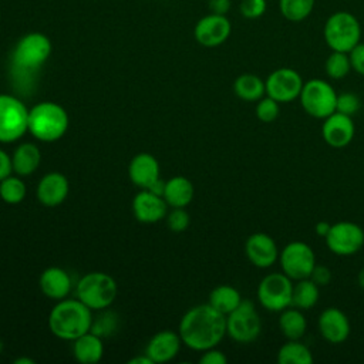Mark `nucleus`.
<instances>
[{"label": "nucleus", "instance_id": "f3484780", "mask_svg": "<svg viewBox=\"0 0 364 364\" xmlns=\"http://www.w3.org/2000/svg\"><path fill=\"white\" fill-rule=\"evenodd\" d=\"M317 327L320 336L330 344L344 343L351 331L348 317L337 307L324 309L318 316Z\"/></svg>", "mask_w": 364, "mask_h": 364}, {"label": "nucleus", "instance_id": "0eeeda50", "mask_svg": "<svg viewBox=\"0 0 364 364\" xmlns=\"http://www.w3.org/2000/svg\"><path fill=\"white\" fill-rule=\"evenodd\" d=\"M337 95L338 94L328 81L311 78L303 84L299 100L307 115L324 119L336 112Z\"/></svg>", "mask_w": 364, "mask_h": 364}, {"label": "nucleus", "instance_id": "39448f33", "mask_svg": "<svg viewBox=\"0 0 364 364\" xmlns=\"http://www.w3.org/2000/svg\"><path fill=\"white\" fill-rule=\"evenodd\" d=\"M75 294L91 310H104L117 299L118 284L108 273L90 272L78 280Z\"/></svg>", "mask_w": 364, "mask_h": 364}, {"label": "nucleus", "instance_id": "72a5a7b5", "mask_svg": "<svg viewBox=\"0 0 364 364\" xmlns=\"http://www.w3.org/2000/svg\"><path fill=\"white\" fill-rule=\"evenodd\" d=\"M255 114L257 119L262 122H273L274 119H277L280 114V102H277L269 95H264L257 101Z\"/></svg>", "mask_w": 364, "mask_h": 364}, {"label": "nucleus", "instance_id": "58836bf2", "mask_svg": "<svg viewBox=\"0 0 364 364\" xmlns=\"http://www.w3.org/2000/svg\"><path fill=\"white\" fill-rule=\"evenodd\" d=\"M199 363L200 364H226L228 357L225 355L223 351L218 350L216 347H212L202 351V355L199 357Z\"/></svg>", "mask_w": 364, "mask_h": 364}, {"label": "nucleus", "instance_id": "a19ab883", "mask_svg": "<svg viewBox=\"0 0 364 364\" xmlns=\"http://www.w3.org/2000/svg\"><path fill=\"white\" fill-rule=\"evenodd\" d=\"M13 172V165H11V156L0 148V181L11 175Z\"/></svg>", "mask_w": 364, "mask_h": 364}, {"label": "nucleus", "instance_id": "f03ea898", "mask_svg": "<svg viewBox=\"0 0 364 364\" xmlns=\"http://www.w3.org/2000/svg\"><path fill=\"white\" fill-rule=\"evenodd\" d=\"M92 310L78 299H63L48 314L50 331L61 340L74 341L91 330Z\"/></svg>", "mask_w": 364, "mask_h": 364}, {"label": "nucleus", "instance_id": "b1692460", "mask_svg": "<svg viewBox=\"0 0 364 364\" xmlns=\"http://www.w3.org/2000/svg\"><path fill=\"white\" fill-rule=\"evenodd\" d=\"M41 164V151L33 142H23L17 145L11 155L13 172L18 176H28L34 173Z\"/></svg>", "mask_w": 364, "mask_h": 364}, {"label": "nucleus", "instance_id": "f704fd0d", "mask_svg": "<svg viewBox=\"0 0 364 364\" xmlns=\"http://www.w3.org/2000/svg\"><path fill=\"white\" fill-rule=\"evenodd\" d=\"M267 10L266 0H242L239 4V13L246 20H257L264 16Z\"/></svg>", "mask_w": 364, "mask_h": 364}, {"label": "nucleus", "instance_id": "bb28decb", "mask_svg": "<svg viewBox=\"0 0 364 364\" xmlns=\"http://www.w3.org/2000/svg\"><path fill=\"white\" fill-rule=\"evenodd\" d=\"M233 92L243 101L257 102L262 97L266 95L264 80L250 73L240 74L233 81Z\"/></svg>", "mask_w": 364, "mask_h": 364}, {"label": "nucleus", "instance_id": "79ce46f5", "mask_svg": "<svg viewBox=\"0 0 364 364\" xmlns=\"http://www.w3.org/2000/svg\"><path fill=\"white\" fill-rule=\"evenodd\" d=\"M210 13L215 14H226L230 10L232 1L230 0H209L208 1Z\"/></svg>", "mask_w": 364, "mask_h": 364}, {"label": "nucleus", "instance_id": "2f4dec72", "mask_svg": "<svg viewBox=\"0 0 364 364\" xmlns=\"http://www.w3.org/2000/svg\"><path fill=\"white\" fill-rule=\"evenodd\" d=\"M27 193V186L21 176L9 175L0 181V199L9 205H17L24 200Z\"/></svg>", "mask_w": 364, "mask_h": 364}, {"label": "nucleus", "instance_id": "7ed1b4c3", "mask_svg": "<svg viewBox=\"0 0 364 364\" xmlns=\"http://www.w3.org/2000/svg\"><path fill=\"white\" fill-rule=\"evenodd\" d=\"M65 108L53 101H43L28 109V132L41 142H55L68 129Z\"/></svg>", "mask_w": 364, "mask_h": 364}, {"label": "nucleus", "instance_id": "ddd939ff", "mask_svg": "<svg viewBox=\"0 0 364 364\" xmlns=\"http://www.w3.org/2000/svg\"><path fill=\"white\" fill-rule=\"evenodd\" d=\"M301 75L290 67H280L272 71L264 80L266 95L272 97L277 102H291L299 98L303 88Z\"/></svg>", "mask_w": 364, "mask_h": 364}, {"label": "nucleus", "instance_id": "6e6552de", "mask_svg": "<svg viewBox=\"0 0 364 364\" xmlns=\"http://www.w3.org/2000/svg\"><path fill=\"white\" fill-rule=\"evenodd\" d=\"M28 132V108L10 94H0V144L18 141Z\"/></svg>", "mask_w": 364, "mask_h": 364}, {"label": "nucleus", "instance_id": "37998d69", "mask_svg": "<svg viewBox=\"0 0 364 364\" xmlns=\"http://www.w3.org/2000/svg\"><path fill=\"white\" fill-rule=\"evenodd\" d=\"M330 228H331V225H330L328 222H326V220H320V222H317V223H316L314 230H316V233H317L318 236L326 237V236H327V233H328V230H330Z\"/></svg>", "mask_w": 364, "mask_h": 364}, {"label": "nucleus", "instance_id": "7c9ffc66", "mask_svg": "<svg viewBox=\"0 0 364 364\" xmlns=\"http://www.w3.org/2000/svg\"><path fill=\"white\" fill-rule=\"evenodd\" d=\"M314 4L316 0H279V11L284 20L300 23L311 14Z\"/></svg>", "mask_w": 364, "mask_h": 364}, {"label": "nucleus", "instance_id": "49530a36", "mask_svg": "<svg viewBox=\"0 0 364 364\" xmlns=\"http://www.w3.org/2000/svg\"><path fill=\"white\" fill-rule=\"evenodd\" d=\"M357 282H358V286L361 289H364V267L358 272V276H357Z\"/></svg>", "mask_w": 364, "mask_h": 364}, {"label": "nucleus", "instance_id": "9d476101", "mask_svg": "<svg viewBox=\"0 0 364 364\" xmlns=\"http://www.w3.org/2000/svg\"><path fill=\"white\" fill-rule=\"evenodd\" d=\"M262 331V320L249 300L242 303L226 316V334L236 343L249 344L255 341Z\"/></svg>", "mask_w": 364, "mask_h": 364}, {"label": "nucleus", "instance_id": "5701e85b", "mask_svg": "<svg viewBox=\"0 0 364 364\" xmlns=\"http://www.w3.org/2000/svg\"><path fill=\"white\" fill-rule=\"evenodd\" d=\"M74 358L81 364H95L104 355L102 338L94 331H87L73 341Z\"/></svg>", "mask_w": 364, "mask_h": 364}, {"label": "nucleus", "instance_id": "f8f14e48", "mask_svg": "<svg viewBox=\"0 0 364 364\" xmlns=\"http://www.w3.org/2000/svg\"><path fill=\"white\" fill-rule=\"evenodd\" d=\"M324 240L331 253L337 256H351L363 247L364 230L354 222L341 220L331 225Z\"/></svg>", "mask_w": 364, "mask_h": 364}, {"label": "nucleus", "instance_id": "c756f323", "mask_svg": "<svg viewBox=\"0 0 364 364\" xmlns=\"http://www.w3.org/2000/svg\"><path fill=\"white\" fill-rule=\"evenodd\" d=\"M311 350L299 340H289L277 351L279 364H313Z\"/></svg>", "mask_w": 364, "mask_h": 364}, {"label": "nucleus", "instance_id": "423d86ee", "mask_svg": "<svg viewBox=\"0 0 364 364\" xmlns=\"http://www.w3.org/2000/svg\"><path fill=\"white\" fill-rule=\"evenodd\" d=\"M51 40L38 31L24 34L14 46L11 63L17 71L33 73L38 70L51 55Z\"/></svg>", "mask_w": 364, "mask_h": 364}, {"label": "nucleus", "instance_id": "f257e3e1", "mask_svg": "<svg viewBox=\"0 0 364 364\" xmlns=\"http://www.w3.org/2000/svg\"><path fill=\"white\" fill-rule=\"evenodd\" d=\"M179 337L182 344L195 351L216 347L226 336V316L209 303L191 307L181 318Z\"/></svg>", "mask_w": 364, "mask_h": 364}, {"label": "nucleus", "instance_id": "1a4fd4ad", "mask_svg": "<svg viewBox=\"0 0 364 364\" xmlns=\"http://www.w3.org/2000/svg\"><path fill=\"white\" fill-rule=\"evenodd\" d=\"M293 280L283 272H273L266 274L257 286L256 296L263 309L273 313L291 306Z\"/></svg>", "mask_w": 364, "mask_h": 364}, {"label": "nucleus", "instance_id": "9b49d317", "mask_svg": "<svg viewBox=\"0 0 364 364\" xmlns=\"http://www.w3.org/2000/svg\"><path fill=\"white\" fill-rule=\"evenodd\" d=\"M279 263L282 272L296 282L310 277V273L316 266V255L310 245L301 240H294L287 243L279 252Z\"/></svg>", "mask_w": 364, "mask_h": 364}, {"label": "nucleus", "instance_id": "c85d7f7f", "mask_svg": "<svg viewBox=\"0 0 364 364\" xmlns=\"http://www.w3.org/2000/svg\"><path fill=\"white\" fill-rule=\"evenodd\" d=\"M318 286L310 277L296 280V283H293L291 306L300 310H310L318 301Z\"/></svg>", "mask_w": 364, "mask_h": 364}, {"label": "nucleus", "instance_id": "2eb2a0df", "mask_svg": "<svg viewBox=\"0 0 364 364\" xmlns=\"http://www.w3.org/2000/svg\"><path fill=\"white\" fill-rule=\"evenodd\" d=\"M279 252L274 239L263 232L252 233L245 242V255L247 260L259 269L273 266L279 260Z\"/></svg>", "mask_w": 364, "mask_h": 364}, {"label": "nucleus", "instance_id": "aec40b11", "mask_svg": "<svg viewBox=\"0 0 364 364\" xmlns=\"http://www.w3.org/2000/svg\"><path fill=\"white\" fill-rule=\"evenodd\" d=\"M159 175V164L156 158L148 152L136 154L128 165L131 182L141 189H152L161 181Z\"/></svg>", "mask_w": 364, "mask_h": 364}, {"label": "nucleus", "instance_id": "4468645a", "mask_svg": "<svg viewBox=\"0 0 364 364\" xmlns=\"http://www.w3.org/2000/svg\"><path fill=\"white\" fill-rule=\"evenodd\" d=\"M232 33V23L226 14L209 13L198 20L193 27V37L196 43L203 47L213 48L222 46Z\"/></svg>", "mask_w": 364, "mask_h": 364}, {"label": "nucleus", "instance_id": "a18cd8bd", "mask_svg": "<svg viewBox=\"0 0 364 364\" xmlns=\"http://www.w3.org/2000/svg\"><path fill=\"white\" fill-rule=\"evenodd\" d=\"M14 363L16 364H34V360L28 358V357H20V358H16Z\"/></svg>", "mask_w": 364, "mask_h": 364}, {"label": "nucleus", "instance_id": "a211bd4d", "mask_svg": "<svg viewBox=\"0 0 364 364\" xmlns=\"http://www.w3.org/2000/svg\"><path fill=\"white\" fill-rule=\"evenodd\" d=\"M168 203L164 196L149 189H141L132 199V212L141 223H156L166 216Z\"/></svg>", "mask_w": 364, "mask_h": 364}, {"label": "nucleus", "instance_id": "c03bdc74", "mask_svg": "<svg viewBox=\"0 0 364 364\" xmlns=\"http://www.w3.org/2000/svg\"><path fill=\"white\" fill-rule=\"evenodd\" d=\"M128 363H129V364H154V361H152L146 354H144V355H136V357L131 358Z\"/></svg>", "mask_w": 364, "mask_h": 364}, {"label": "nucleus", "instance_id": "4c0bfd02", "mask_svg": "<svg viewBox=\"0 0 364 364\" xmlns=\"http://www.w3.org/2000/svg\"><path fill=\"white\" fill-rule=\"evenodd\" d=\"M351 70L360 75H364V43H358L351 51H348Z\"/></svg>", "mask_w": 364, "mask_h": 364}, {"label": "nucleus", "instance_id": "ea45409f", "mask_svg": "<svg viewBox=\"0 0 364 364\" xmlns=\"http://www.w3.org/2000/svg\"><path fill=\"white\" fill-rule=\"evenodd\" d=\"M310 279L320 287V286H326L330 283L331 280V270L327 266L323 264H317L313 267L311 273H310Z\"/></svg>", "mask_w": 364, "mask_h": 364}, {"label": "nucleus", "instance_id": "e433bc0d", "mask_svg": "<svg viewBox=\"0 0 364 364\" xmlns=\"http://www.w3.org/2000/svg\"><path fill=\"white\" fill-rule=\"evenodd\" d=\"M189 222H191V218H189V213L185 210V208H172V212L166 216L168 228L175 233H181L186 230L189 226Z\"/></svg>", "mask_w": 364, "mask_h": 364}, {"label": "nucleus", "instance_id": "393cba45", "mask_svg": "<svg viewBox=\"0 0 364 364\" xmlns=\"http://www.w3.org/2000/svg\"><path fill=\"white\" fill-rule=\"evenodd\" d=\"M195 195L192 182L185 176H172L165 182L164 199L171 208H186Z\"/></svg>", "mask_w": 364, "mask_h": 364}, {"label": "nucleus", "instance_id": "6ab92c4d", "mask_svg": "<svg viewBox=\"0 0 364 364\" xmlns=\"http://www.w3.org/2000/svg\"><path fill=\"white\" fill-rule=\"evenodd\" d=\"M68 192H70V183L67 176L63 175L61 172L53 171L46 173L40 179L36 189V196L43 206L55 208L67 199Z\"/></svg>", "mask_w": 364, "mask_h": 364}, {"label": "nucleus", "instance_id": "473e14b6", "mask_svg": "<svg viewBox=\"0 0 364 364\" xmlns=\"http://www.w3.org/2000/svg\"><path fill=\"white\" fill-rule=\"evenodd\" d=\"M324 71L331 80H341L351 71V63L348 53L343 51H331V54L326 58Z\"/></svg>", "mask_w": 364, "mask_h": 364}, {"label": "nucleus", "instance_id": "a878e982", "mask_svg": "<svg viewBox=\"0 0 364 364\" xmlns=\"http://www.w3.org/2000/svg\"><path fill=\"white\" fill-rule=\"evenodd\" d=\"M279 330L287 340H300L307 330V320L303 310L293 306L280 311Z\"/></svg>", "mask_w": 364, "mask_h": 364}, {"label": "nucleus", "instance_id": "cd10ccee", "mask_svg": "<svg viewBox=\"0 0 364 364\" xmlns=\"http://www.w3.org/2000/svg\"><path fill=\"white\" fill-rule=\"evenodd\" d=\"M208 303L219 313L228 316L242 303V296L236 287L230 284H219L209 293Z\"/></svg>", "mask_w": 364, "mask_h": 364}, {"label": "nucleus", "instance_id": "412c9836", "mask_svg": "<svg viewBox=\"0 0 364 364\" xmlns=\"http://www.w3.org/2000/svg\"><path fill=\"white\" fill-rule=\"evenodd\" d=\"M182 340L179 333L172 330L158 331L146 344L145 354L155 363H168L173 360L181 350Z\"/></svg>", "mask_w": 364, "mask_h": 364}, {"label": "nucleus", "instance_id": "c9c22d12", "mask_svg": "<svg viewBox=\"0 0 364 364\" xmlns=\"http://www.w3.org/2000/svg\"><path fill=\"white\" fill-rule=\"evenodd\" d=\"M360 107H361V101L358 95H355L354 92H341L337 95V102H336L337 112L353 117L354 114H357Z\"/></svg>", "mask_w": 364, "mask_h": 364}, {"label": "nucleus", "instance_id": "4be33fe9", "mask_svg": "<svg viewBox=\"0 0 364 364\" xmlns=\"http://www.w3.org/2000/svg\"><path fill=\"white\" fill-rule=\"evenodd\" d=\"M38 286L43 294L51 300L65 299L73 287L70 274L57 266H51L43 270L38 279Z\"/></svg>", "mask_w": 364, "mask_h": 364}, {"label": "nucleus", "instance_id": "dca6fc26", "mask_svg": "<svg viewBox=\"0 0 364 364\" xmlns=\"http://www.w3.org/2000/svg\"><path fill=\"white\" fill-rule=\"evenodd\" d=\"M355 127L353 122V117L336 111L323 119L321 136L324 142L331 148L340 149L347 146L353 141Z\"/></svg>", "mask_w": 364, "mask_h": 364}, {"label": "nucleus", "instance_id": "20e7f679", "mask_svg": "<svg viewBox=\"0 0 364 364\" xmlns=\"http://www.w3.org/2000/svg\"><path fill=\"white\" fill-rule=\"evenodd\" d=\"M323 37L331 51L348 53L361 41V24L353 13L340 10L327 17Z\"/></svg>", "mask_w": 364, "mask_h": 364}]
</instances>
